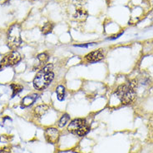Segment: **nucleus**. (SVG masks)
Returning a JSON list of instances; mask_svg holds the SVG:
<instances>
[{
	"label": "nucleus",
	"mask_w": 153,
	"mask_h": 153,
	"mask_svg": "<svg viewBox=\"0 0 153 153\" xmlns=\"http://www.w3.org/2000/svg\"><path fill=\"white\" fill-rule=\"evenodd\" d=\"M53 66L48 63L36 75L33 79V86L37 90H43L53 80L54 74L52 72Z\"/></svg>",
	"instance_id": "nucleus-1"
},
{
	"label": "nucleus",
	"mask_w": 153,
	"mask_h": 153,
	"mask_svg": "<svg viewBox=\"0 0 153 153\" xmlns=\"http://www.w3.org/2000/svg\"><path fill=\"white\" fill-rule=\"evenodd\" d=\"M137 83L135 81H131L130 82L119 86L116 90V94L123 104H130L135 99L136 92L135 88Z\"/></svg>",
	"instance_id": "nucleus-2"
},
{
	"label": "nucleus",
	"mask_w": 153,
	"mask_h": 153,
	"mask_svg": "<svg viewBox=\"0 0 153 153\" xmlns=\"http://www.w3.org/2000/svg\"><path fill=\"white\" fill-rule=\"evenodd\" d=\"M68 130L69 132L75 134L78 137H83L88 132L89 126L84 119L77 118L74 119L69 123Z\"/></svg>",
	"instance_id": "nucleus-3"
},
{
	"label": "nucleus",
	"mask_w": 153,
	"mask_h": 153,
	"mask_svg": "<svg viewBox=\"0 0 153 153\" xmlns=\"http://www.w3.org/2000/svg\"><path fill=\"white\" fill-rule=\"evenodd\" d=\"M22 43V38L20 37V30L18 25H13L9 29L8 34V47L12 49H15Z\"/></svg>",
	"instance_id": "nucleus-4"
},
{
	"label": "nucleus",
	"mask_w": 153,
	"mask_h": 153,
	"mask_svg": "<svg viewBox=\"0 0 153 153\" xmlns=\"http://www.w3.org/2000/svg\"><path fill=\"white\" fill-rule=\"evenodd\" d=\"M21 61V56L18 52H12L11 53L6 55L0 62V68L16 65Z\"/></svg>",
	"instance_id": "nucleus-5"
},
{
	"label": "nucleus",
	"mask_w": 153,
	"mask_h": 153,
	"mask_svg": "<svg viewBox=\"0 0 153 153\" xmlns=\"http://www.w3.org/2000/svg\"><path fill=\"white\" fill-rule=\"evenodd\" d=\"M45 138H46L47 142H49L51 144H55L58 142L59 139V131L56 129V128H53L50 127L48 128L45 131Z\"/></svg>",
	"instance_id": "nucleus-6"
},
{
	"label": "nucleus",
	"mask_w": 153,
	"mask_h": 153,
	"mask_svg": "<svg viewBox=\"0 0 153 153\" xmlns=\"http://www.w3.org/2000/svg\"><path fill=\"white\" fill-rule=\"evenodd\" d=\"M104 55L101 50H97L94 52H92L86 55L85 60L88 62H96L101 61L103 58Z\"/></svg>",
	"instance_id": "nucleus-7"
},
{
	"label": "nucleus",
	"mask_w": 153,
	"mask_h": 153,
	"mask_svg": "<svg viewBox=\"0 0 153 153\" xmlns=\"http://www.w3.org/2000/svg\"><path fill=\"white\" fill-rule=\"evenodd\" d=\"M38 98V95L37 94H32V95L26 96L22 101V106L21 107H27L31 106L33 103H34V102L36 99Z\"/></svg>",
	"instance_id": "nucleus-8"
},
{
	"label": "nucleus",
	"mask_w": 153,
	"mask_h": 153,
	"mask_svg": "<svg viewBox=\"0 0 153 153\" xmlns=\"http://www.w3.org/2000/svg\"><path fill=\"white\" fill-rule=\"evenodd\" d=\"M48 109H49V107L46 104L38 105V107H35V114H36V116H38V117H41L43 115L46 114V112L48 111Z\"/></svg>",
	"instance_id": "nucleus-9"
},
{
	"label": "nucleus",
	"mask_w": 153,
	"mask_h": 153,
	"mask_svg": "<svg viewBox=\"0 0 153 153\" xmlns=\"http://www.w3.org/2000/svg\"><path fill=\"white\" fill-rule=\"evenodd\" d=\"M54 25L52 23H46L44 25H43V27H42V33L44 35H48L50 33H52V31L53 29Z\"/></svg>",
	"instance_id": "nucleus-10"
},
{
	"label": "nucleus",
	"mask_w": 153,
	"mask_h": 153,
	"mask_svg": "<svg viewBox=\"0 0 153 153\" xmlns=\"http://www.w3.org/2000/svg\"><path fill=\"white\" fill-rule=\"evenodd\" d=\"M56 92H57V99L59 101H62L64 99V96H65V88L63 86H58L57 88V90H56Z\"/></svg>",
	"instance_id": "nucleus-11"
},
{
	"label": "nucleus",
	"mask_w": 153,
	"mask_h": 153,
	"mask_svg": "<svg viewBox=\"0 0 153 153\" xmlns=\"http://www.w3.org/2000/svg\"><path fill=\"white\" fill-rule=\"evenodd\" d=\"M11 88L13 89V94H12V97H13L14 96L17 95L18 93L21 92L22 90H23V86H21V85L19 84H12Z\"/></svg>",
	"instance_id": "nucleus-12"
},
{
	"label": "nucleus",
	"mask_w": 153,
	"mask_h": 153,
	"mask_svg": "<svg viewBox=\"0 0 153 153\" xmlns=\"http://www.w3.org/2000/svg\"><path fill=\"white\" fill-rule=\"evenodd\" d=\"M69 120H70V117H69L68 114L62 115V117H61V119L59 120V123H58V126L59 127H63L64 126H66V124L68 123Z\"/></svg>",
	"instance_id": "nucleus-13"
},
{
	"label": "nucleus",
	"mask_w": 153,
	"mask_h": 153,
	"mask_svg": "<svg viewBox=\"0 0 153 153\" xmlns=\"http://www.w3.org/2000/svg\"><path fill=\"white\" fill-rule=\"evenodd\" d=\"M75 19H80V20H83L85 19L87 17H88V13L84 10H77L76 13V14H75Z\"/></svg>",
	"instance_id": "nucleus-14"
},
{
	"label": "nucleus",
	"mask_w": 153,
	"mask_h": 153,
	"mask_svg": "<svg viewBox=\"0 0 153 153\" xmlns=\"http://www.w3.org/2000/svg\"><path fill=\"white\" fill-rule=\"evenodd\" d=\"M38 59L40 62L41 64H44L46 63L48 60V55L47 53H40L38 55Z\"/></svg>",
	"instance_id": "nucleus-15"
},
{
	"label": "nucleus",
	"mask_w": 153,
	"mask_h": 153,
	"mask_svg": "<svg viewBox=\"0 0 153 153\" xmlns=\"http://www.w3.org/2000/svg\"><path fill=\"white\" fill-rule=\"evenodd\" d=\"M0 153H6V152H5V151H4V149H1V148H0Z\"/></svg>",
	"instance_id": "nucleus-16"
}]
</instances>
